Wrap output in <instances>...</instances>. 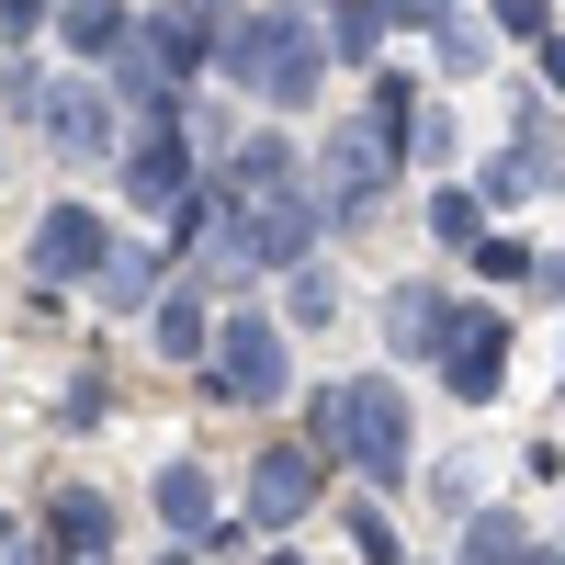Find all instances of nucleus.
I'll return each instance as SVG.
<instances>
[{"instance_id":"nucleus-2","label":"nucleus","mask_w":565,"mask_h":565,"mask_svg":"<svg viewBox=\"0 0 565 565\" xmlns=\"http://www.w3.org/2000/svg\"><path fill=\"white\" fill-rule=\"evenodd\" d=\"M407 114H418V90H407V79H373L362 125H340V136L317 148V204H328V226H362L373 204L396 193V159H407Z\"/></svg>"},{"instance_id":"nucleus-21","label":"nucleus","mask_w":565,"mask_h":565,"mask_svg":"<svg viewBox=\"0 0 565 565\" xmlns=\"http://www.w3.org/2000/svg\"><path fill=\"white\" fill-rule=\"evenodd\" d=\"M57 430H114V373H68V396H57Z\"/></svg>"},{"instance_id":"nucleus-22","label":"nucleus","mask_w":565,"mask_h":565,"mask_svg":"<svg viewBox=\"0 0 565 565\" xmlns=\"http://www.w3.org/2000/svg\"><path fill=\"white\" fill-rule=\"evenodd\" d=\"M430 238L476 260V238H487V215H476V193H441V204H430Z\"/></svg>"},{"instance_id":"nucleus-3","label":"nucleus","mask_w":565,"mask_h":565,"mask_svg":"<svg viewBox=\"0 0 565 565\" xmlns=\"http://www.w3.org/2000/svg\"><path fill=\"white\" fill-rule=\"evenodd\" d=\"M215 68L249 90V103H306V90L328 79V23H306V12H238L226 23V45H215Z\"/></svg>"},{"instance_id":"nucleus-35","label":"nucleus","mask_w":565,"mask_h":565,"mask_svg":"<svg viewBox=\"0 0 565 565\" xmlns=\"http://www.w3.org/2000/svg\"><path fill=\"white\" fill-rule=\"evenodd\" d=\"M193 12H215V0H193Z\"/></svg>"},{"instance_id":"nucleus-11","label":"nucleus","mask_w":565,"mask_h":565,"mask_svg":"<svg viewBox=\"0 0 565 565\" xmlns=\"http://www.w3.org/2000/svg\"><path fill=\"white\" fill-rule=\"evenodd\" d=\"M125 204H181V193H193V136H181V125H148V136H136V148H125Z\"/></svg>"},{"instance_id":"nucleus-31","label":"nucleus","mask_w":565,"mask_h":565,"mask_svg":"<svg viewBox=\"0 0 565 565\" xmlns=\"http://www.w3.org/2000/svg\"><path fill=\"white\" fill-rule=\"evenodd\" d=\"M543 282H554V295H565V249H554V260H543Z\"/></svg>"},{"instance_id":"nucleus-24","label":"nucleus","mask_w":565,"mask_h":565,"mask_svg":"<svg viewBox=\"0 0 565 565\" xmlns=\"http://www.w3.org/2000/svg\"><path fill=\"white\" fill-rule=\"evenodd\" d=\"M0 103H12V114H45V68L12 57V68H0Z\"/></svg>"},{"instance_id":"nucleus-30","label":"nucleus","mask_w":565,"mask_h":565,"mask_svg":"<svg viewBox=\"0 0 565 565\" xmlns=\"http://www.w3.org/2000/svg\"><path fill=\"white\" fill-rule=\"evenodd\" d=\"M543 79H554V90H565V34H543Z\"/></svg>"},{"instance_id":"nucleus-12","label":"nucleus","mask_w":565,"mask_h":565,"mask_svg":"<svg viewBox=\"0 0 565 565\" xmlns=\"http://www.w3.org/2000/svg\"><path fill=\"white\" fill-rule=\"evenodd\" d=\"M45 554L57 565H114V498L103 487H57L45 498Z\"/></svg>"},{"instance_id":"nucleus-6","label":"nucleus","mask_w":565,"mask_h":565,"mask_svg":"<svg viewBox=\"0 0 565 565\" xmlns=\"http://www.w3.org/2000/svg\"><path fill=\"white\" fill-rule=\"evenodd\" d=\"M498 373H509V317H498V306H452V317H441V385H452L463 407H487Z\"/></svg>"},{"instance_id":"nucleus-9","label":"nucleus","mask_w":565,"mask_h":565,"mask_svg":"<svg viewBox=\"0 0 565 565\" xmlns=\"http://www.w3.org/2000/svg\"><path fill=\"white\" fill-rule=\"evenodd\" d=\"M45 148L57 159H114V79H45Z\"/></svg>"},{"instance_id":"nucleus-32","label":"nucleus","mask_w":565,"mask_h":565,"mask_svg":"<svg viewBox=\"0 0 565 565\" xmlns=\"http://www.w3.org/2000/svg\"><path fill=\"white\" fill-rule=\"evenodd\" d=\"M521 565H565V554H521Z\"/></svg>"},{"instance_id":"nucleus-13","label":"nucleus","mask_w":565,"mask_h":565,"mask_svg":"<svg viewBox=\"0 0 565 565\" xmlns=\"http://www.w3.org/2000/svg\"><path fill=\"white\" fill-rule=\"evenodd\" d=\"M295 193H306L295 136H238L226 148V204H295Z\"/></svg>"},{"instance_id":"nucleus-27","label":"nucleus","mask_w":565,"mask_h":565,"mask_svg":"<svg viewBox=\"0 0 565 565\" xmlns=\"http://www.w3.org/2000/svg\"><path fill=\"white\" fill-rule=\"evenodd\" d=\"M407 148H418V159H452V125H441L430 103H418V114H407Z\"/></svg>"},{"instance_id":"nucleus-25","label":"nucleus","mask_w":565,"mask_h":565,"mask_svg":"<svg viewBox=\"0 0 565 565\" xmlns=\"http://www.w3.org/2000/svg\"><path fill=\"white\" fill-rule=\"evenodd\" d=\"M328 306H340V282L306 260V271H295V317H306V328H328Z\"/></svg>"},{"instance_id":"nucleus-34","label":"nucleus","mask_w":565,"mask_h":565,"mask_svg":"<svg viewBox=\"0 0 565 565\" xmlns=\"http://www.w3.org/2000/svg\"><path fill=\"white\" fill-rule=\"evenodd\" d=\"M271 12H295V0H271Z\"/></svg>"},{"instance_id":"nucleus-14","label":"nucleus","mask_w":565,"mask_h":565,"mask_svg":"<svg viewBox=\"0 0 565 565\" xmlns=\"http://www.w3.org/2000/svg\"><path fill=\"white\" fill-rule=\"evenodd\" d=\"M441 282H396V295H385V351L396 362H441Z\"/></svg>"},{"instance_id":"nucleus-18","label":"nucleus","mask_w":565,"mask_h":565,"mask_svg":"<svg viewBox=\"0 0 565 565\" xmlns=\"http://www.w3.org/2000/svg\"><path fill=\"white\" fill-rule=\"evenodd\" d=\"M521 554H532L521 509H463V543H452V565H521Z\"/></svg>"},{"instance_id":"nucleus-17","label":"nucleus","mask_w":565,"mask_h":565,"mask_svg":"<svg viewBox=\"0 0 565 565\" xmlns=\"http://www.w3.org/2000/svg\"><path fill=\"white\" fill-rule=\"evenodd\" d=\"M57 34L79 45V57H125V45H136V12H125V0H68V12H57Z\"/></svg>"},{"instance_id":"nucleus-1","label":"nucleus","mask_w":565,"mask_h":565,"mask_svg":"<svg viewBox=\"0 0 565 565\" xmlns=\"http://www.w3.org/2000/svg\"><path fill=\"white\" fill-rule=\"evenodd\" d=\"M306 452L351 463V476H373V487H396L407 463H418L407 396L385 385V373H340V385H317V396H306Z\"/></svg>"},{"instance_id":"nucleus-4","label":"nucleus","mask_w":565,"mask_h":565,"mask_svg":"<svg viewBox=\"0 0 565 565\" xmlns=\"http://www.w3.org/2000/svg\"><path fill=\"white\" fill-rule=\"evenodd\" d=\"M328 238V204L295 193V204H238L226 215V238H215V271H306Z\"/></svg>"},{"instance_id":"nucleus-23","label":"nucleus","mask_w":565,"mask_h":565,"mask_svg":"<svg viewBox=\"0 0 565 565\" xmlns=\"http://www.w3.org/2000/svg\"><path fill=\"white\" fill-rule=\"evenodd\" d=\"M351 543H362V565H407V543H396L385 509H351Z\"/></svg>"},{"instance_id":"nucleus-10","label":"nucleus","mask_w":565,"mask_h":565,"mask_svg":"<svg viewBox=\"0 0 565 565\" xmlns=\"http://www.w3.org/2000/svg\"><path fill=\"white\" fill-rule=\"evenodd\" d=\"M215 45H226V23H215V12H193V0H170V12L136 23V57H148L170 90H181V79H204V68H215Z\"/></svg>"},{"instance_id":"nucleus-16","label":"nucleus","mask_w":565,"mask_h":565,"mask_svg":"<svg viewBox=\"0 0 565 565\" xmlns=\"http://www.w3.org/2000/svg\"><path fill=\"white\" fill-rule=\"evenodd\" d=\"M148 340H159L170 362H204V351H215V295H204V282H170V295H159V328H148Z\"/></svg>"},{"instance_id":"nucleus-33","label":"nucleus","mask_w":565,"mask_h":565,"mask_svg":"<svg viewBox=\"0 0 565 565\" xmlns=\"http://www.w3.org/2000/svg\"><path fill=\"white\" fill-rule=\"evenodd\" d=\"M159 565H193V554H159Z\"/></svg>"},{"instance_id":"nucleus-8","label":"nucleus","mask_w":565,"mask_h":565,"mask_svg":"<svg viewBox=\"0 0 565 565\" xmlns=\"http://www.w3.org/2000/svg\"><path fill=\"white\" fill-rule=\"evenodd\" d=\"M317 487H328V452H306V441H271V452L249 463V521H260V532H295L306 509H317Z\"/></svg>"},{"instance_id":"nucleus-5","label":"nucleus","mask_w":565,"mask_h":565,"mask_svg":"<svg viewBox=\"0 0 565 565\" xmlns=\"http://www.w3.org/2000/svg\"><path fill=\"white\" fill-rule=\"evenodd\" d=\"M282 385H295V351H282V328H271V317H215L204 396H226V407H271Z\"/></svg>"},{"instance_id":"nucleus-28","label":"nucleus","mask_w":565,"mask_h":565,"mask_svg":"<svg viewBox=\"0 0 565 565\" xmlns=\"http://www.w3.org/2000/svg\"><path fill=\"white\" fill-rule=\"evenodd\" d=\"M498 23L509 34H554V0H498Z\"/></svg>"},{"instance_id":"nucleus-19","label":"nucleus","mask_w":565,"mask_h":565,"mask_svg":"<svg viewBox=\"0 0 565 565\" xmlns=\"http://www.w3.org/2000/svg\"><path fill=\"white\" fill-rule=\"evenodd\" d=\"M159 271H170V249H114V260H103V282H90V295H103L114 317H136V306L159 295Z\"/></svg>"},{"instance_id":"nucleus-20","label":"nucleus","mask_w":565,"mask_h":565,"mask_svg":"<svg viewBox=\"0 0 565 565\" xmlns=\"http://www.w3.org/2000/svg\"><path fill=\"white\" fill-rule=\"evenodd\" d=\"M385 45V0H328V57H373Z\"/></svg>"},{"instance_id":"nucleus-7","label":"nucleus","mask_w":565,"mask_h":565,"mask_svg":"<svg viewBox=\"0 0 565 565\" xmlns=\"http://www.w3.org/2000/svg\"><path fill=\"white\" fill-rule=\"evenodd\" d=\"M103 260H114V226L90 204H45L34 215V282H103Z\"/></svg>"},{"instance_id":"nucleus-29","label":"nucleus","mask_w":565,"mask_h":565,"mask_svg":"<svg viewBox=\"0 0 565 565\" xmlns=\"http://www.w3.org/2000/svg\"><path fill=\"white\" fill-rule=\"evenodd\" d=\"M34 23H45V0H0V34H12V45H23Z\"/></svg>"},{"instance_id":"nucleus-26","label":"nucleus","mask_w":565,"mask_h":565,"mask_svg":"<svg viewBox=\"0 0 565 565\" xmlns=\"http://www.w3.org/2000/svg\"><path fill=\"white\" fill-rule=\"evenodd\" d=\"M476 271H498V282H521V271H543L521 238H476Z\"/></svg>"},{"instance_id":"nucleus-15","label":"nucleus","mask_w":565,"mask_h":565,"mask_svg":"<svg viewBox=\"0 0 565 565\" xmlns=\"http://www.w3.org/2000/svg\"><path fill=\"white\" fill-rule=\"evenodd\" d=\"M148 498H159V521H170L181 554L215 532V476H204V463H159V487H148Z\"/></svg>"}]
</instances>
